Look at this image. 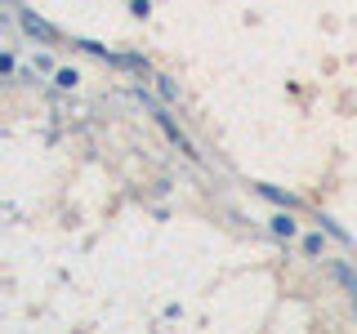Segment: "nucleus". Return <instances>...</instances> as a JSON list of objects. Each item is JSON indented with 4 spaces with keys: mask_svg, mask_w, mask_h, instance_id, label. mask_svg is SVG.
<instances>
[{
    "mask_svg": "<svg viewBox=\"0 0 357 334\" xmlns=\"http://www.w3.org/2000/svg\"><path fill=\"white\" fill-rule=\"evenodd\" d=\"M139 98H143V107H148V111H152V116H156V125H161V129H165V134H170V138L178 143V152H183V156H192V161H197V152H192V143H188V134H183V129H178V125H174V120H170V111H165V107H156V103H152V98H148V94H143V89H139Z\"/></svg>",
    "mask_w": 357,
    "mask_h": 334,
    "instance_id": "obj_1",
    "label": "nucleus"
},
{
    "mask_svg": "<svg viewBox=\"0 0 357 334\" xmlns=\"http://www.w3.org/2000/svg\"><path fill=\"white\" fill-rule=\"evenodd\" d=\"M18 22H22V31H27L31 40H45V45H54V40H59V31H54V27H50L45 18L27 14V9H18Z\"/></svg>",
    "mask_w": 357,
    "mask_h": 334,
    "instance_id": "obj_2",
    "label": "nucleus"
},
{
    "mask_svg": "<svg viewBox=\"0 0 357 334\" xmlns=\"http://www.w3.org/2000/svg\"><path fill=\"white\" fill-rule=\"evenodd\" d=\"M54 81H59V85H63V89H72V85H76V81H81V76H76V72H54Z\"/></svg>",
    "mask_w": 357,
    "mask_h": 334,
    "instance_id": "obj_7",
    "label": "nucleus"
},
{
    "mask_svg": "<svg viewBox=\"0 0 357 334\" xmlns=\"http://www.w3.org/2000/svg\"><path fill=\"white\" fill-rule=\"evenodd\" d=\"M273 232H277V237H295V223H290L286 214H277L273 218Z\"/></svg>",
    "mask_w": 357,
    "mask_h": 334,
    "instance_id": "obj_5",
    "label": "nucleus"
},
{
    "mask_svg": "<svg viewBox=\"0 0 357 334\" xmlns=\"http://www.w3.org/2000/svg\"><path fill=\"white\" fill-rule=\"evenodd\" d=\"M156 89H161V98H165V103H174V98H178V89H174L170 76H156Z\"/></svg>",
    "mask_w": 357,
    "mask_h": 334,
    "instance_id": "obj_4",
    "label": "nucleus"
},
{
    "mask_svg": "<svg viewBox=\"0 0 357 334\" xmlns=\"http://www.w3.org/2000/svg\"><path fill=\"white\" fill-rule=\"evenodd\" d=\"M259 192H264L268 200H282V205H286V209H295V205H299V200H295V196H290V192H282V187H268V183H259Z\"/></svg>",
    "mask_w": 357,
    "mask_h": 334,
    "instance_id": "obj_3",
    "label": "nucleus"
},
{
    "mask_svg": "<svg viewBox=\"0 0 357 334\" xmlns=\"http://www.w3.org/2000/svg\"><path fill=\"white\" fill-rule=\"evenodd\" d=\"M331 272H335V276H340V281H344V285H349L353 294H357V276H353V272H349V267H344V263H335Z\"/></svg>",
    "mask_w": 357,
    "mask_h": 334,
    "instance_id": "obj_6",
    "label": "nucleus"
}]
</instances>
